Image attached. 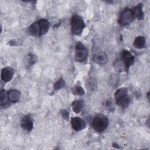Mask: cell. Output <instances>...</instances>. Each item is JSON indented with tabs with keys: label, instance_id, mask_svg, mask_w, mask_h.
Wrapping results in <instances>:
<instances>
[{
	"label": "cell",
	"instance_id": "obj_1",
	"mask_svg": "<svg viewBox=\"0 0 150 150\" xmlns=\"http://www.w3.org/2000/svg\"><path fill=\"white\" fill-rule=\"evenodd\" d=\"M71 31L75 35H80L84 28L85 23L83 18L77 14H74L71 18Z\"/></svg>",
	"mask_w": 150,
	"mask_h": 150
},
{
	"label": "cell",
	"instance_id": "obj_2",
	"mask_svg": "<svg viewBox=\"0 0 150 150\" xmlns=\"http://www.w3.org/2000/svg\"><path fill=\"white\" fill-rule=\"evenodd\" d=\"M108 124L107 117L103 114L97 115L92 122L93 128L98 132H103L108 127Z\"/></svg>",
	"mask_w": 150,
	"mask_h": 150
},
{
	"label": "cell",
	"instance_id": "obj_3",
	"mask_svg": "<svg viewBox=\"0 0 150 150\" xmlns=\"http://www.w3.org/2000/svg\"><path fill=\"white\" fill-rule=\"evenodd\" d=\"M74 58L78 62H82L86 60L87 57L88 52L85 46L81 43L78 42L75 47Z\"/></svg>",
	"mask_w": 150,
	"mask_h": 150
},
{
	"label": "cell",
	"instance_id": "obj_4",
	"mask_svg": "<svg viewBox=\"0 0 150 150\" xmlns=\"http://www.w3.org/2000/svg\"><path fill=\"white\" fill-rule=\"evenodd\" d=\"M134 18L132 9H126L121 14L118 23L121 26H125L132 22Z\"/></svg>",
	"mask_w": 150,
	"mask_h": 150
},
{
	"label": "cell",
	"instance_id": "obj_5",
	"mask_svg": "<svg viewBox=\"0 0 150 150\" xmlns=\"http://www.w3.org/2000/svg\"><path fill=\"white\" fill-rule=\"evenodd\" d=\"M121 59L122 61H123L125 69L127 70L133 63L135 60V57L129 51L124 50L121 53Z\"/></svg>",
	"mask_w": 150,
	"mask_h": 150
},
{
	"label": "cell",
	"instance_id": "obj_6",
	"mask_svg": "<svg viewBox=\"0 0 150 150\" xmlns=\"http://www.w3.org/2000/svg\"><path fill=\"white\" fill-rule=\"evenodd\" d=\"M71 123L73 129L77 131H81L86 127L85 121L82 118L78 117L72 118L71 120Z\"/></svg>",
	"mask_w": 150,
	"mask_h": 150
},
{
	"label": "cell",
	"instance_id": "obj_7",
	"mask_svg": "<svg viewBox=\"0 0 150 150\" xmlns=\"http://www.w3.org/2000/svg\"><path fill=\"white\" fill-rule=\"evenodd\" d=\"M14 74L13 70L9 67H6L1 70V79L2 80L6 83L12 80Z\"/></svg>",
	"mask_w": 150,
	"mask_h": 150
},
{
	"label": "cell",
	"instance_id": "obj_8",
	"mask_svg": "<svg viewBox=\"0 0 150 150\" xmlns=\"http://www.w3.org/2000/svg\"><path fill=\"white\" fill-rule=\"evenodd\" d=\"M21 127L27 131H30L33 127V120L30 115L24 116L21 120Z\"/></svg>",
	"mask_w": 150,
	"mask_h": 150
},
{
	"label": "cell",
	"instance_id": "obj_9",
	"mask_svg": "<svg viewBox=\"0 0 150 150\" xmlns=\"http://www.w3.org/2000/svg\"><path fill=\"white\" fill-rule=\"evenodd\" d=\"M93 60L98 64H104L107 63L108 58L105 52H100L94 55Z\"/></svg>",
	"mask_w": 150,
	"mask_h": 150
},
{
	"label": "cell",
	"instance_id": "obj_10",
	"mask_svg": "<svg viewBox=\"0 0 150 150\" xmlns=\"http://www.w3.org/2000/svg\"><path fill=\"white\" fill-rule=\"evenodd\" d=\"M116 101H117V105L119 107L122 108H125L129 105L131 102V98L127 94H126L120 97V98L116 100Z\"/></svg>",
	"mask_w": 150,
	"mask_h": 150
},
{
	"label": "cell",
	"instance_id": "obj_11",
	"mask_svg": "<svg viewBox=\"0 0 150 150\" xmlns=\"http://www.w3.org/2000/svg\"><path fill=\"white\" fill-rule=\"evenodd\" d=\"M8 96L9 100L12 103L18 101L21 97L20 92L17 90H11L8 92Z\"/></svg>",
	"mask_w": 150,
	"mask_h": 150
},
{
	"label": "cell",
	"instance_id": "obj_12",
	"mask_svg": "<svg viewBox=\"0 0 150 150\" xmlns=\"http://www.w3.org/2000/svg\"><path fill=\"white\" fill-rule=\"evenodd\" d=\"M142 4L141 3L139 4L138 5L135 6L132 11L134 17L137 18L139 20H141L144 18V13L142 9Z\"/></svg>",
	"mask_w": 150,
	"mask_h": 150
},
{
	"label": "cell",
	"instance_id": "obj_13",
	"mask_svg": "<svg viewBox=\"0 0 150 150\" xmlns=\"http://www.w3.org/2000/svg\"><path fill=\"white\" fill-rule=\"evenodd\" d=\"M39 23L40 28V32L39 36H42L47 32L49 28V22L47 19H40L39 21Z\"/></svg>",
	"mask_w": 150,
	"mask_h": 150
},
{
	"label": "cell",
	"instance_id": "obj_14",
	"mask_svg": "<svg viewBox=\"0 0 150 150\" xmlns=\"http://www.w3.org/2000/svg\"><path fill=\"white\" fill-rule=\"evenodd\" d=\"M28 31L29 33L33 36H38L40 35V25L38 22H34L32 23L28 28Z\"/></svg>",
	"mask_w": 150,
	"mask_h": 150
},
{
	"label": "cell",
	"instance_id": "obj_15",
	"mask_svg": "<svg viewBox=\"0 0 150 150\" xmlns=\"http://www.w3.org/2000/svg\"><path fill=\"white\" fill-rule=\"evenodd\" d=\"M72 110L76 113L80 112L84 108V102L81 100H75L72 103Z\"/></svg>",
	"mask_w": 150,
	"mask_h": 150
},
{
	"label": "cell",
	"instance_id": "obj_16",
	"mask_svg": "<svg viewBox=\"0 0 150 150\" xmlns=\"http://www.w3.org/2000/svg\"><path fill=\"white\" fill-rule=\"evenodd\" d=\"M145 38L144 36H139L135 38L134 42V46L137 49H142L145 47Z\"/></svg>",
	"mask_w": 150,
	"mask_h": 150
},
{
	"label": "cell",
	"instance_id": "obj_17",
	"mask_svg": "<svg viewBox=\"0 0 150 150\" xmlns=\"http://www.w3.org/2000/svg\"><path fill=\"white\" fill-rule=\"evenodd\" d=\"M8 93L5 91L2 90L0 93V104L2 106L5 107L8 103Z\"/></svg>",
	"mask_w": 150,
	"mask_h": 150
},
{
	"label": "cell",
	"instance_id": "obj_18",
	"mask_svg": "<svg viewBox=\"0 0 150 150\" xmlns=\"http://www.w3.org/2000/svg\"><path fill=\"white\" fill-rule=\"evenodd\" d=\"M128 90L126 88H119L115 93V98L116 100L120 98V97L127 94Z\"/></svg>",
	"mask_w": 150,
	"mask_h": 150
},
{
	"label": "cell",
	"instance_id": "obj_19",
	"mask_svg": "<svg viewBox=\"0 0 150 150\" xmlns=\"http://www.w3.org/2000/svg\"><path fill=\"white\" fill-rule=\"evenodd\" d=\"M65 84V82H64V80H63V79L62 77V78H60L58 81L57 82L55 83V84H54V89L55 90H58L62 88H63L64 87Z\"/></svg>",
	"mask_w": 150,
	"mask_h": 150
},
{
	"label": "cell",
	"instance_id": "obj_20",
	"mask_svg": "<svg viewBox=\"0 0 150 150\" xmlns=\"http://www.w3.org/2000/svg\"><path fill=\"white\" fill-rule=\"evenodd\" d=\"M73 93L77 96H82L84 94V90L80 86H76L73 88Z\"/></svg>",
	"mask_w": 150,
	"mask_h": 150
},
{
	"label": "cell",
	"instance_id": "obj_21",
	"mask_svg": "<svg viewBox=\"0 0 150 150\" xmlns=\"http://www.w3.org/2000/svg\"><path fill=\"white\" fill-rule=\"evenodd\" d=\"M104 105H105V107L109 111H112V109L114 108V107L113 106V104L112 101L110 100H107Z\"/></svg>",
	"mask_w": 150,
	"mask_h": 150
},
{
	"label": "cell",
	"instance_id": "obj_22",
	"mask_svg": "<svg viewBox=\"0 0 150 150\" xmlns=\"http://www.w3.org/2000/svg\"><path fill=\"white\" fill-rule=\"evenodd\" d=\"M61 114H62V117L64 118H66V119H68L69 117V112L66 110H62L61 111Z\"/></svg>",
	"mask_w": 150,
	"mask_h": 150
},
{
	"label": "cell",
	"instance_id": "obj_23",
	"mask_svg": "<svg viewBox=\"0 0 150 150\" xmlns=\"http://www.w3.org/2000/svg\"><path fill=\"white\" fill-rule=\"evenodd\" d=\"M29 62L30 63V64H34V63L36 62V57L34 56L33 54H30V56H29Z\"/></svg>",
	"mask_w": 150,
	"mask_h": 150
}]
</instances>
